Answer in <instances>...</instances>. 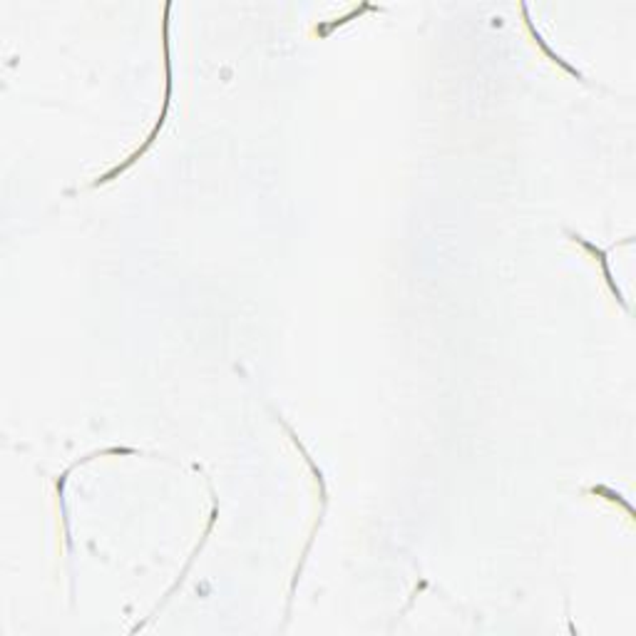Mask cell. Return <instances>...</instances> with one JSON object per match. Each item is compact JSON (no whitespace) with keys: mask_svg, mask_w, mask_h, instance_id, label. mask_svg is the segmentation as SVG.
I'll list each match as a JSON object with an SVG mask.
<instances>
[{"mask_svg":"<svg viewBox=\"0 0 636 636\" xmlns=\"http://www.w3.org/2000/svg\"><path fill=\"white\" fill-rule=\"evenodd\" d=\"M571 239H574V241H577V244H582V247H584V249H587V251H591V253H594V256H597V259H599V261H602V269H604V276H606V284H609V288H611V293H614V296H617V299H619V301H622V304H624V296H622V291H619V286H617V284H614V279H611V271H609V264H606V253H604V251H602V249H597V247H594V244H589V241H584V239H582V236H577V234H571ZM624 306H626V304H624Z\"/></svg>","mask_w":636,"mask_h":636,"instance_id":"obj_1","label":"cell"}]
</instances>
